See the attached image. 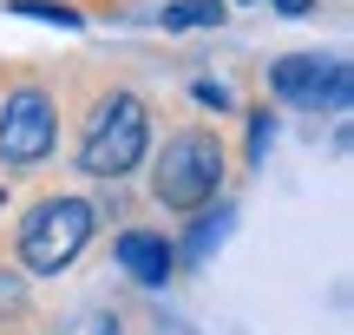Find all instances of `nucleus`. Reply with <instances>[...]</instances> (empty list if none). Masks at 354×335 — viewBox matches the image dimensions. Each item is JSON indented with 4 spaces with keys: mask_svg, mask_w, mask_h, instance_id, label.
<instances>
[{
    "mask_svg": "<svg viewBox=\"0 0 354 335\" xmlns=\"http://www.w3.org/2000/svg\"><path fill=\"white\" fill-rule=\"evenodd\" d=\"M216 237H223V210H216V217H203V224H197V237H190V257H203V250H210Z\"/></svg>",
    "mask_w": 354,
    "mask_h": 335,
    "instance_id": "1a4fd4ad",
    "label": "nucleus"
},
{
    "mask_svg": "<svg viewBox=\"0 0 354 335\" xmlns=\"http://www.w3.org/2000/svg\"><path fill=\"white\" fill-rule=\"evenodd\" d=\"M223 20V0H177L165 7V26H216Z\"/></svg>",
    "mask_w": 354,
    "mask_h": 335,
    "instance_id": "0eeeda50",
    "label": "nucleus"
},
{
    "mask_svg": "<svg viewBox=\"0 0 354 335\" xmlns=\"http://www.w3.org/2000/svg\"><path fill=\"white\" fill-rule=\"evenodd\" d=\"M92 237V204H79V197H46V204H33V217H26L20 230V263L33 276H53L66 270V263L86 250Z\"/></svg>",
    "mask_w": 354,
    "mask_h": 335,
    "instance_id": "f03ea898",
    "label": "nucleus"
},
{
    "mask_svg": "<svg viewBox=\"0 0 354 335\" xmlns=\"http://www.w3.org/2000/svg\"><path fill=\"white\" fill-rule=\"evenodd\" d=\"M276 92H282V99H302V105H348V66L342 60H322V53L282 60L276 66Z\"/></svg>",
    "mask_w": 354,
    "mask_h": 335,
    "instance_id": "39448f33",
    "label": "nucleus"
},
{
    "mask_svg": "<svg viewBox=\"0 0 354 335\" xmlns=\"http://www.w3.org/2000/svg\"><path fill=\"white\" fill-rule=\"evenodd\" d=\"M92 335H118V329H112V323H99V329H92Z\"/></svg>",
    "mask_w": 354,
    "mask_h": 335,
    "instance_id": "f8f14e48",
    "label": "nucleus"
},
{
    "mask_svg": "<svg viewBox=\"0 0 354 335\" xmlns=\"http://www.w3.org/2000/svg\"><path fill=\"white\" fill-rule=\"evenodd\" d=\"M145 138H151V125H145V99L112 92V99L92 112V125H86L79 171H92V178H125V171L145 158Z\"/></svg>",
    "mask_w": 354,
    "mask_h": 335,
    "instance_id": "f257e3e1",
    "label": "nucleus"
},
{
    "mask_svg": "<svg viewBox=\"0 0 354 335\" xmlns=\"http://www.w3.org/2000/svg\"><path fill=\"white\" fill-rule=\"evenodd\" d=\"M216 178H223V145L210 132H177L158 158V204L171 210H197L216 197Z\"/></svg>",
    "mask_w": 354,
    "mask_h": 335,
    "instance_id": "7ed1b4c3",
    "label": "nucleus"
},
{
    "mask_svg": "<svg viewBox=\"0 0 354 335\" xmlns=\"http://www.w3.org/2000/svg\"><path fill=\"white\" fill-rule=\"evenodd\" d=\"M276 7H282V13H308L315 0H276Z\"/></svg>",
    "mask_w": 354,
    "mask_h": 335,
    "instance_id": "9b49d317",
    "label": "nucleus"
},
{
    "mask_svg": "<svg viewBox=\"0 0 354 335\" xmlns=\"http://www.w3.org/2000/svg\"><path fill=\"white\" fill-rule=\"evenodd\" d=\"M46 152H53V99L26 86L0 105V158L7 165H39Z\"/></svg>",
    "mask_w": 354,
    "mask_h": 335,
    "instance_id": "20e7f679",
    "label": "nucleus"
},
{
    "mask_svg": "<svg viewBox=\"0 0 354 335\" xmlns=\"http://www.w3.org/2000/svg\"><path fill=\"white\" fill-rule=\"evenodd\" d=\"M0 204H7V191H0Z\"/></svg>",
    "mask_w": 354,
    "mask_h": 335,
    "instance_id": "ddd939ff",
    "label": "nucleus"
},
{
    "mask_svg": "<svg viewBox=\"0 0 354 335\" xmlns=\"http://www.w3.org/2000/svg\"><path fill=\"white\" fill-rule=\"evenodd\" d=\"M118 263L131 270V283L158 289L171 276V244H165V237H151V230H125V237H118Z\"/></svg>",
    "mask_w": 354,
    "mask_h": 335,
    "instance_id": "423d86ee",
    "label": "nucleus"
},
{
    "mask_svg": "<svg viewBox=\"0 0 354 335\" xmlns=\"http://www.w3.org/2000/svg\"><path fill=\"white\" fill-rule=\"evenodd\" d=\"M197 99H203V105H216V112H223V105H230V92L216 86V79H197Z\"/></svg>",
    "mask_w": 354,
    "mask_h": 335,
    "instance_id": "9d476101",
    "label": "nucleus"
},
{
    "mask_svg": "<svg viewBox=\"0 0 354 335\" xmlns=\"http://www.w3.org/2000/svg\"><path fill=\"white\" fill-rule=\"evenodd\" d=\"M20 13H33V20H59V26H79V13L59 7V0H20Z\"/></svg>",
    "mask_w": 354,
    "mask_h": 335,
    "instance_id": "6e6552de",
    "label": "nucleus"
}]
</instances>
